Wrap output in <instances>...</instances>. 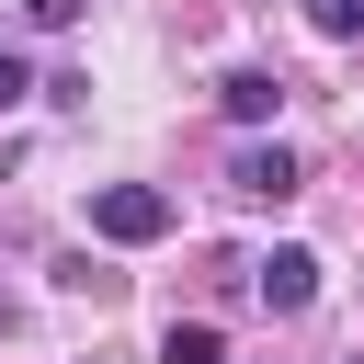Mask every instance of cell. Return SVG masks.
<instances>
[{
  "label": "cell",
  "instance_id": "1",
  "mask_svg": "<svg viewBox=\"0 0 364 364\" xmlns=\"http://www.w3.org/2000/svg\"><path fill=\"white\" fill-rule=\"evenodd\" d=\"M91 239H114V250L171 239V193H159V182H102V193H91Z\"/></svg>",
  "mask_w": 364,
  "mask_h": 364
},
{
  "label": "cell",
  "instance_id": "2",
  "mask_svg": "<svg viewBox=\"0 0 364 364\" xmlns=\"http://www.w3.org/2000/svg\"><path fill=\"white\" fill-rule=\"evenodd\" d=\"M250 296H262L273 318H296V307L318 296V250H273V262H250Z\"/></svg>",
  "mask_w": 364,
  "mask_h": 364
},
{
  "label": "cell",
  "instance_id": "3",
  "mask_svg": "<svg viewBox=\"0 0 364 364\" xmlns=\"http://www.w3.org/2000/svg\"><path fill=\"white\" fill-rule=\"evenodd\" d=\"M307 171H296V148H239L228 159V193H250V205H284Z\"/></svg>",
  "mask_w": 364,
  "mask_h": 364
},
{
  "label": "cell",
  "instance_id": "4",
  "mask_svg": "<svg viewBox=\"0 0 364 364\" xmlns=\"http://www.w3.org/2000/svg\"><path fill=\"white\" fill-rule=\"evenodd\" d=\"M159 364H228V330H216V318H171Z\"/></svg>",
  "mask_w": 364,
  "mask_h": 364
},
{
  "label": "cell",
  "instance_id": "5",
  "mask_svg": "<svg viewBox=\"0 0 364 364\" xmlns=\"http://www.w3.org/2000/svg\"><path fill=\"white\" fill-rule=\"evenodd\" d=\"M273 102H284V80H273V68H228V114H239V125H262Z\"/></svg>",
  "mask_w": 364,
  "mask_h": 364
},
{
  "label": "cell",
  "instance_id": "6",
  "mask_svg": "<svg viewBox=\"0 0 364 364\" xmlns=\"http://www.w3.org/2000/svg\"><path fill=\"white\" fill-rule=\"evenodd\" d=\"M307 23H318V34L341 46V34H364V0H307Z\"/></svg>",
  "mask_w": 364,
  "mask_h": 364
},
{
  "label": "cell",
  "instance_id": "7",
  "mask_svg": "<svg viewBox=\"0 0 364 364\" xmlns=\"http://www.w3.org/2000/svg\"><path fill=\"white\" fill-rule=\"evenodd\" d=\"M23 11H34V23H80L91 0H23Z\"/></svg>",
  "mask_w": 364,
  "mask_h": 364
},
{
  "label": "cell",
  "instance_id": "8",
  "mask_svg": "<svg viewBox=\"0 0 364 364\" xmlns=\"http://www.w3.org/2000/svg\"><path fill=\"white\" fill-rule=\"evenodd\" d=\"M23 91H34V80H23V57H0V102H23Z\"/></svg>",
  "mask_w": 364,
  "mask_h": 364
}]
</instances>
